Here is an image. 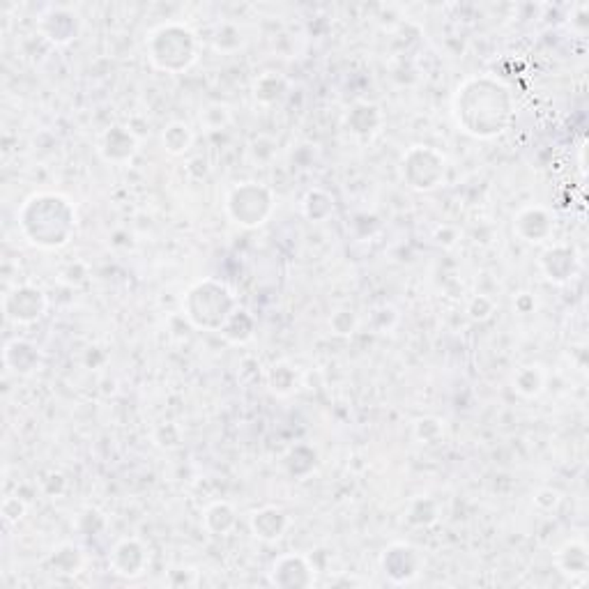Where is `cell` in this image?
<instances>
[{"label": "cell", "instance_id": "6da1fadb", "mask_svg": "<svg viewBox=\"0 0 589 589\" xmlns=\"http://www.w3.org/2000/svg\"><path fill=\"white\" fill-rule=\"evenodd\" d=\"M453 116L465 134L477 138L500 136L511 120V95L498 79H470L458 88Z\"/></svg>", "mask_w": 589, "mask_h": 589}, {"label": "cell", "instance_id": "7a4b0ae2", "mask_svg": "<svg viewBox=\"0 0 589 589\" xmlns=\"http://www.w3.org/2000/svg\"><path fill=\"white\" fill-rule=\"evenodd\" d=\"M19 226L26 239L40 249H61L77 229V212L58 193H35L23 203Z\"/></svg>", "mask_w": 589, "mask_h": 589}, {"label": "cell", "instance_id": "3957f363", "mask_svg": "<svg viewBox=\"0 0 589 589\" xmlns=\"http://www.w3.org/2000/svg\"><path fill=\"white\" fill-rule=\"evenodd\" d=\"M147 58L157 70L175 74L184 71L199 58V40L182 23H164L147 37Z\"/></svg>", "mask_w": 589, "mask_h": 589}, {"label": "cell", "instance_id": "277c9868", "mask_svg": "<svg viewBox=\"0 0 589 589\" xmlns=\"http://www.w3.org/2000/svg\"><path fill=\"white\" fill-rule=\"evenodd\" d=\"M238 302H235L233 293L219 281L208 279L203 284L193 285L184 302V311L187 318L201 330L221 332L226 323L230 321V315L238 311Z\"/></svg>", "mask_w": 589, "mask_h": 589}, {"label": "cell", "instance_id": "5b68a950", "mask_svg": "<svg viewBox=\"0 0 589 589\" xmlns=\"http://www.w3.org/2000/svg\"><path fill=\"white\" fill-rule=\"evenodd\" d=\"M226 210L235 224L244 226V229H256V226L265 224L275 210V196L263 184L244 182L229 193Z\"/></svg>", "mask_w": 589, "mask_h": 589}, {"label": "cell", "instance_id": "8992f818", "mask_svg": "<svg viewBox=\"0 0 589 589\" xmlns=\"http://www.w3.org/2000/svg\"><path fill=\"white\" fill-rule=\"evenodd\" d=\"M447 159L431 145H415L403 157V175L416 192H431L444 178Z\"/></svg>", "mask_w": 589, "mask_h": 589}, {"label": "cell", "instance_id": "52a82bcc", "mask_svg": "<svg viewBox=\"0 0 589 589\" xmlns=\"http://www.w3.org/2000/svg\"><path fill=\"white\" fill-rule=\"evenodd\" d=\"M5 306V315L16 325H28V323L40 321L46 311V297L40 288L33 285H21V288L12 290L3 302Z\"/></svg>", "mask_w": 589, "mask_h": 589}, {"label": "cell", "instance_id": "ba28073f", "mask_svg": "<svg viewBox=\"0 0 589 589\" xmlns=\"http://www.w3.org/2000/svg\"><path fill=\"white\" fill-rule=\"evenodd\" d=\"M422 555L407 544H394L382 555V569L394 583H407L422 569Z\"/></svg>", "mask_w": 589, "mask_h": 589}, {"label": "cell", "instance_id": "9c48e42d", "mask_svg": "<svg viewBox=\"0 0 589 589\" xmlns=\"http://www.w3.org/2000/svg\"><path fill=\"white\" fill-rule=\"evenodd\" d=\"M147 562H150V555L138 538H122L120 544L113 548L111 564L116 574L120 575L136 578L147 569Z\"/></svg>", "mask_w": 589, "mask_h": 589}, {"label": "cell", "instance_id": "30bf717a", "mask_svg": "<svg viewBox=\"0 0 589 589\" xmlns=\"http://www.w3.org/2000/svg\"><path fill=\"white\" fill-rule=\"evenodd\" d=\"M272 583L281 584V587H300V584L313 583V566L309 559L300 557V555H284L275 562L272 571Z\"/></svg>", "mask_w": 589, "mask_h": 589}, {"label": "cell", "instance_id": "8fae6325", "mask_svg": "<svg viewBox=\"0 0 589 589\" xmlns=\"http://www.w3.org/2000/svg\"><path fill=\"white\" fill-rule=\"evenodd\" d=\"M513 230L523 238L525 242L538 244L544 242L553 233V219L544 208H525L513 219Z\"/></svg>", "mask_w": 589, "mask_h": 589}, {"label": "cell", "instance_id": "7c38bea8", "mask_svg": "<svg viewBox=\"0 0 589 589\" xmlns=\"http://www.w3.org/2000/svg\"><path fill=\"white\" fill-rule=\"evenodd\" d=\"M541 269H544L546 279L553 284H566L574 279L575 269H578V258H575L574 249L557 244L541 256Z\"/></svg>", "mask_w": 589, "mask_h": 589}, {"label": "cell", "instance_id": "4fadbf2b", "mask_svg": "<svg viewBox=\"0 0 589 589\" xmlns=\"http://www.w3.org/2000/svg\"><path fill=\"white\" fill-rule=\"evenodd\" d=\"M99 153L107 162L122 164L129 162L136 153V138L129 129L125 127H111L104 132L102 141H99Z\"/></svg>", "mask_w": 589, "mask_h": 589}, {"label": "cell", "instance_id": "5bb4252c", "mask_svg": "<svg viewBox=\"0 0 589 589\" xmlns=\"http://www.w3.org/2000/svg\"><path fill=\"white\" fill-rule=\"evenodd\" d=\"M42 355L28 341H10L5 346V366L16 376H31L40 369Z\"/></svg>", "mask_w": 589, "mask_h": 589}, {"label": "cell", "instance_id": "9a60e30c", "mask_svg": "<svg viewBox=\"0 0 589 589\" xmlns=\"http://www.w3.org/2000/svg\"><path fill=\"white\" fill-rule=\"evenodd\" d=\"M288 528V516L276 507H265L251 513V532L263 541H276Z\"/></svg>", "mask_w": 589, "mask_h": 589}, {"label": "cell", "instance_id": "2e32d148", "mask_svg": "<svg viewBox=\"0 0 589 589\" xmlns=\"http://www.w3.org/2000/svg\"><path fill=\"white\" fill-rule=\"evenodd\" d=\"M40 23H53V26H40L42 35H46V40L56 42V44H67L77 37L79 31V21L71 12L61 10V7H53L51 14L42 16Z\"/></svg>", "mask_w": 589, "mask_h": 589}, {"label": "cell", "instance_id": "e0dca14e", "mask_svg": "<svg viewBox=\"0 0 589 589\" xmlns=\"http://www.w3.org/2000/svg\"><path fill=\"white\" fill-rule=\"evenodd\" d=\"M546 387V371L541 364L520 366L513 376V391H519L520 397L534 398L538 397Z\"/></svg>", "mask_w": 589, "mask_h": 589}, {"label": "cell", "instance_id": "ac0fdd59", "mask_svg": "<svg viewBox=\"0 0 589 589\" xmlns=\"http://www.w3.org/2000/svg\"><path fill=\"white\" fill-rule=\"evenodd\" d=\"M203 523L212 534H217V537H224V534H229L230 529L235 528V523H238V516H235V509L230 507L229 502H214L205 509Z\"/></svg>", "mask_w": 589, "mask_h": 589}, {"label": "cell", "instance_id": "d6986e66", "mask_svg": "<svg viewBox=\"0 0 589 589\" xmlns=\"http://www.w3.org/2000/svg\"><path fill=\"white\" fill-rule=\"evenodd\" d=\"M164 147L171 154H184L193 143V132L184 122H171L162 134Z\"/></svg>", "mask_w": 589, "mask_h": 589}, {"label": "cell", "instance_id": "ffe728a7", "mask_svg": "<svg viewBox=\"0 0 589 589\" xmlns=\"http://www.w3.org/2000/svg\"><path fill=\"white\" fill-rule=\"evenodd\" d=\"M557 562L564 574L583 575L584 569H587V550H584L583 544H566L559 550Z\"/></svg>", "mask_w": 589, "mask_h": 589}, {"label": "cell", "instance_id": "44dd1931", "mask_svg": "<svg viewBox=\"0 0 589 589\" xmlns=\"http://www.w3.org/2000/svg\"><path fill=\"white\" fill-rule=\"evenodd\" d=\"M302 205H304L306 217H309L311 221H315V224L325 221V219L334 212V201H332L325 192H321V189L306 193V199Z\"/></svg>", "mask_w": 589, "mask_h": 589}, {"label": "cell", "instance_id": "7402d4cb", "mask_svg": "<svg viewBox=\"0 0 589 589\" xmlns=\"http://www.w3.org/2000/svg\"><path fill=\"white\" fill-rule=\"evenodd\" d=\"M284 92H285V81L281 77H276V74H272V71L263 74L254 86L256 99L263 104H275Z\"/></svg>", "mask_w": 589, "mask_h": 589}, {"label": "cell", "instance_id": "603a6c76", "mask_svg": "<svg viewBox=\"0 0 589 589\" xmlns=\"http://www.w3.org/2000/svg\"><path fill=\"white\" fill-rule=\"evenodd\" d=\"M437 520V504L428 498H419L407 509V523L419 525V528H428Z\"/></svg>", "mask_w": 589, "mask_h": 589}, {"label": "cell", "instance_id": "cb8c5ba5", "mask_svg": "<svg viewBox=\"0 0 589 589\" xmlns=\"http://www.w3.org/2000/svg\"><path fill=\"white\" fill-rule=\"evenodd\" d=\"M229 122H230V108L221 102L208 104V107L203 108V113H201V125L208 127L210 132L224 129Z\"/></svg>", "mask_w": 589, "mask_h": 589}, {"label": "cell", "instance_id": "d4e9b609", "mask_svg": "<svg viewBox=\"0 0 589 589\" xmlns=\"http://www.w3.org/2000/svg\"><path fill=\"white\" fill-rule=\"evenodd\" d=\"M330 327L336 336H351L357 330V315L352 309H336L330 315Z\"/></svg>", "mask_w": 589, "mask_h": 589}, {"label": "cell", "instance_id": "484cf974", "mask_svg": "<svg viewBox=\"0 0 589 589\" xmlns=\"http://www.w3.org/2000/svg\"><path fill=\"white\" fill-rule=\"evenodd\" d=\"M493 300H488V297H483V294H479V297H474L472 304H470L468 313L470 318H474V321H488L491 315H493Z\"/></svg>", "mask_w": 589, "mask_h": 589}, {"label": "cell", "instance_id": "4316f807", "mask_svg": "<svg viewBox=\"0 0 589 589\" xmlns=\"http://www.w3.org/2000/svg\"><path fill=\"white\" fill-rule=\"evenodd\" d=\"M23 513H26V504L21 502L19 498H7L3 502V516H5V523H19L23 519Z\"/></svg>", "mask_w": 589, "mask_h": 589}, {"label": "cell", "instance_id": "83f0119b", "mask_svg": "<svg viewBox=\"0 0 589 589\" xmlns=\"http://www.w3.org/2000/svg\"><path fill=\"white\" fill-rule=\"evenodd\" d=\"M415 428H416V437H419V440H426V442L437 440L442 433V426L437 419H419Z\"/></svg>", "mask_w": 589, "mask_h": 589}, {"label": "cell", "instance_id": "f1b7e54d", "mask_svg": "<svg viewBox=\"0 0 589 589\" xmlns=\"http://www.w3.org/2000/svg\"><path fill=\"white\" fill-rule=\"evenodd\" d=\"M559 502H562V495H559L557 491H553V488H544V491L534 498V504H537L538 509H544V511H555V509L559 507Z\"/></svg>", "mask_w": 589, "mask_h": 589}]
</instances>
